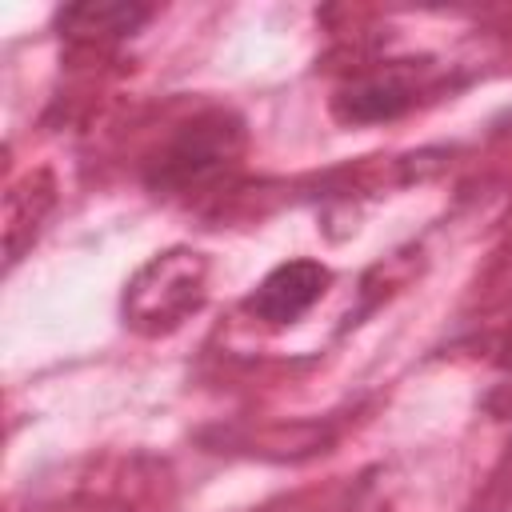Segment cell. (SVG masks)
Segmentation results:
<instances>
[{
    "label": "cell",
    "instance_id": "6da1fadb",
    "mask_svg": "<svg viewBox=\"0 0 512 512\" xmlns=\"http://www.w3.org/2000/svg\"><path fill=\"white\" fill-rule=\"evenodd\" d=\"M204 260L196 252H164L156 256L128 288V316L136 324H180L200 304Z\"/></svg>",
    "mask_w": 512,
    "mask_h": 512
},
{
    "label": "cell",
    "instance_id": "5b68a950",
    "mask_svg": "<svg viewBox=\"0 0 512 512\" xmlns=\"http://www.w3.org/2000/svg\"><path fill=\"white\" fill-rule=\"evenodd\" d=\"M148 20V8L136 4H80L60 12V28L80 36H124Z\"/></svg>",
    "mask_w": 512,
    "mask_h": 512
},
{
    "label": "cell",
    "instance_id": "3957f363",
    "mask_svg": "<svg viewBox=\"0 0 512 512\" xmlns=\"http://www.w3.org/2000/svg\"><path fill=\"white\" fill-rule=\"evenodd\" d=\"M328 288V268L316 260H288L280 268H272L256 292L248 296V312H256L268 324H288L296 316H304Z\"/></svg>",
    "mask_w": 512,
    "mask_h": 512
},
{
    "label": "cell",
    "instance_id": "277c9868",
    "mask_svg": "<svg viewBox=\"0 0 512 512\" xmlns=\"http://www.w3.org/2000/svg\"><path fill=\"white\" fill-rule=\"evenodd\" d=\"M412 104H416V88L396 72H380V76L352 80L336 96V116L348 124H380V120H396Z\"/></svg>",
    "mask_w": 512,
    "mask_h": 512
},
{
    "label": "cell",
    "instance_id": "7a4b0ae2",
    "mask_svg": "<svg viewBox=\"0 0 512 512\" xmlns=\"http://www.w3.org/2000/svg\"><path fill=\"white\" fill-rule=\"evenodd\" d=\"M240 148V128L224 116H204L196 124H188L172 144L168 152L160 156V172L156 180L168 184V188H184V184H196L212 172H220Z\"/></svg>",
    "mask_w": 512,
    "mask_h": 512
}]
</instances>
